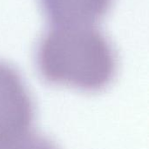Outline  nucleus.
<instances>
[{
  "label": "nucleus",
  "instance_id": "1",
  "mask_svg": "<svg viewBox=\"0 0 149 149\" xmlns=\"http://www.w3.org/2000/svg\"><path fill=\"white\" fill-rule=\"evenodd\" d=\"M37 60L50 84L86 93L105 89L116 71L111 44L92 25H56L41 40Z\"/></svg>",
  "mask_w": 149,
  "mask_h": 149
},
{
  "label": "nucleus",
  "instance_id": "2",
  "mask_svg": "<svg viewBox=\"0 0 149 149\" xmlns=\"http://www.w3.org/2000/svg\"><path fill=\"white\" fill-rule=\"evenodd\" d=\"M34 105L17 72L0 62V149H16L31 132Z\"/></svg>",
  "mask_w": 149,
  "mask_h": 149
},
{
  "label": "nucleus",
  "instance_id": "3",
  "mask_svg": "<svg viewBox=\"0 0 149 149\" xmlns=\"http://www.w3.org/2000/svg\"><path fill=\"white\" fill-rule=\"evenodd\" d=\"M113 0H41L55 25H92L108 10Z\"/></svg>",
  "mask_w": 149,
  "mask_h": 149
},
{
  "label": "nucleus",
  "instance_id": "4",
  "mask_svg": "<svg viewBox=\"0 0 149 149\" xmlns=\"http://www.w3.org/2000/svg\"><path fill=\"white\" fill-rule=\"evenodd\" d=\"M16 149H59L49 138L32 131L20 142Z\"/></svg>",
  "mask_w": 149,
  "mask_h": 149
}]
</instances>
